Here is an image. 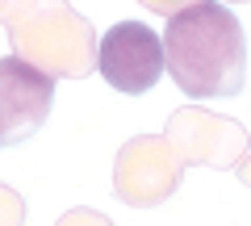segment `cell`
Wrapping results in <instances>:
<instances>
[{
  "instance_id": "obj_10",
  "label": "cell",
  "mask_w": 251,
  "mask_h": 226,
  "mask_svg": "<svg viewBox=\"0 0 251 226\" xmlns=\"http://www.w3.org/2000/svg\"><path fill=\"white\" fill-rule=\"evenodd\" d=\"M239 180H243V184L251 189V151H247V155L239 159Z\"/></svg>"
},
{
  "instance_id": "obj_8",
  "label": "cell",
  "mask_w": 251,
  "mask_h": 226,
  "mask_svg": "<svg viewBox=\"0 0 251 226\" xmlns=\"http://www.w3.org/2000/svg\"><path fill=\"white\" fill-rule=\"evenodd\" d=\"M54 226H113V218H105L100 209H88V205H80V209H67V214H63Z\"/></svg>"
},
{
  "instance_id": "obj_12",
  "label": "cell",
  "mask_w": 251,
  "mask_h": 226,
  "mask_svg": "<svg viewBox=\"0 0 251 226\" xmlns=\"http://www.w3.org/2000/svg\"><path fill=\"white\" fill-rule=\"evenodd\" d=\"M222 4H247V0H222Z\"/></svg>"
},
{
  "instance_id": "obj_11",
  "label": "cell",
  "mask_w": 251,
  "mask_h": 226,
  "mask_svg": "<svg viewBox=\"0 0 251 226\" xmlns=\"http://www.w3.org/2000/svg\"><path fill=\"white\" fill-rule=\"evenodd\" d=\"M9 4H13V0H0V17H4V9H9Z\"/></svg>"
},
{
  "instance_id": "obj_9",
  "label": "cell",
  "mask_w": 251,
  "mask_h": 226,
  "mask_svg": "<svg viewBox=\"0 0 251 226\" xmlns=\"http://www.w3.org/2000/svg\"><path fill=\"white\" fill-rule=\"evenodd\" d=\"M143 9H151V13H159V17H172V13H180V9H188V4H197V0H138Z\"/></svg>"
},
{
  "instance_id": "obj_2",
  "label": "cell",
  "mask_w": 251,
  "mask_h": 226,
  "mask_svg": "<svg viewBox=\"0 0 251 226\" xmlns=\"http://www.w3.org/2000/svg\"><path fill=\"white\" fill-rule=\"evenodd\" d=\"M0 21L13 54L54 80H84L97 72V34L67 0H13Z\"/></svg>"
},
{
  "instance_id": "obj_5",
  "label": "cell",
  "mask_w": 251,
  "mask_h": 226,
  "mask_svg": "<svg viewBox=\"0 0 251 226\" xmlns=\"http://www.w3.org/2000/svg\"><path fill=\"white\" fill-rule=\"evenodd\" d=\"M163 134L172 138V147L180 151V159L197 163V168H239V159L251 151L247 130L239 126L234 118H222V113H209L201 105H180L176 113L168 118V130Z\"/></svg>"
},
{
  "instance_id": "obj_6",
  "label": "cell",
  "mask_w": 251,
  "mask_h": 226,
  "mask_svg": "<svg viewBox=\"0 0 251 226\" xmlns=\"http://www.w3.org/2000/svg\"><path fill=\"white\" fill-rule=\"evenodd\" d=\"M54 109V75L21 54L0 59V147H17L46 126Z\"/></svg>"
},
{
  "instance_id": "obj_4",
  "label": "cell",
  "mask_w": 251,
  "mask_h": 226,
  "mask_svg": "<svg viewBox=\"0 0 251 226\" xmlns=\"http://www.w3.org/2000/svg\"><path fill=\"white\" fill-rule=\"evenodd\" d=\"M97 72L122 97H143L168 72L163 38L143 21H113L97 38Z\"/></svg>"
},
{
  "instance_id": "obj_7",
  "label": "cell",
  "mask_w": 251,
  "mask_h": 226,
  "mask_svg": "<svg viewBox=\"0 0 251 226\" xmlns=\"http://www.w3.org/2000/svg\"><path fill=\"white\" fill-rule=\"evenodd\" d=\"M25 222V201H21L17 189L0 184V226H21Z\"/></svg>"
},
{
  "instance_id": "obj_3",
  "label": "cell",
  "mask_w": 251,
  "mask_h": 226,
  "mask_svg": "<svg viewBox=\"0 0 251 226\" xmlns=\"http://www.w3.org/2000/svg\"><path fill=\"white\" fill-rule=\"evenodd\" d=\"M184 159L168 134H134L113 159V197L130 209H155L176 197Z\"/></svg>"
},
{
  "instance_id": "obj_1",
  "label": "cell",
  "mask_w": 251,
  "mask_h": 226,
  "mask_svg": "<svg viewBox=\"0 0 251 226\" xmlns=\"http://www.w3.org/2000/svg\"><path fill=\"white\" fill-rule=\"evenodd\" d=\"M163 63L193 100L239 97L247 84V34L222 0H197L163 25Z\"/></svg>"
}]
</instances>
